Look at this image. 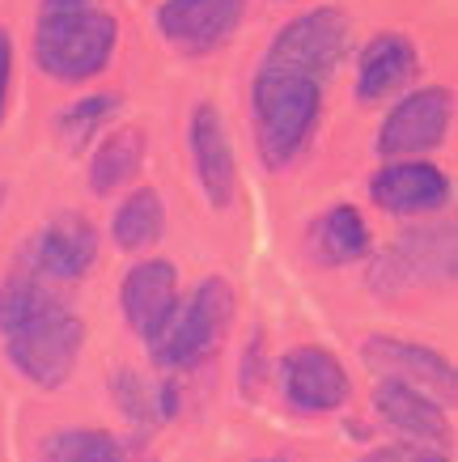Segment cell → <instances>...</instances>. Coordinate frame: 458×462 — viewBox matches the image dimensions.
<instances>
[{
    "label": "cell",
    "instance_id": "cell-26",
    "mask_svg": "<svg viewBox=\"0 0 458 462\" xmlns=\"http://www.w3.org/2000/svg\"><path fill=\"white\" fill-rule=\"evenodd\" d=\"M5 191H9V187H5V182H0V212H5Z\"/></svg>",
    "mask_w": 458,
    "mask_h": 462
},
{
    "label": "cell",
    "instance_id": "cell-1",
    "mask_svg": "<svg viewBox=\"0 0 458 462\" xmlns=\"http://www.w3.org/2000/svg\"><path fill=\"white\" fill-rule=\"evenodd\" d=\"M81 348V314H72L64 297L51 293V284L26 272L0 281V352L14 365V374H22L39 391H56L72 378Z\"/></svg>",
    "mask_w": 458,
    "mask_h": 462
},
{
    "label": "cell",
    "instance_id": "cell-13",
    "mask_svg": "<svg viewBox=\"0 0 458 462\" xmlns=\"http://www.w3.org/2000/svg\"><path fill=\"white\" fill-rule=\"evenodd\" d=\"M369 199L390 217H429L450 204V179L433 162H387L369 179Z\"/></svg>",
    "mask_w": 458,
    "mask_h": 462
},
{
    "label": "cell",
    "instance_id": "cell-19",
    "mask_svg": "<svg viewBox=\"0 0 458 462\" xmlns=\"http://www.w3.org/2000/svg\"><path fill=\"white\" fill-rule=\"evenodd\" d=\"M162 234H166V208H162V196L153 187H136L111 217V238L127 254L153 251L162 242Z\"/></svg>",
    "mask_w": 458,
    "mask_h": 462
},
{
    "label": "cell",
    "instance_id": "cell-10",
    "mask_svg": "<svg viewBox=\"0 0 458 462\" xmlns=\"http://www.w3.org/2000/svg\"><path fill=\"white\" fill-rule=\"evenodd\" d=\"M276 382L285 403L302 416H327L335 407H344L352 394L344 361L332 348H314V344L285 352L276 361Z\"/></svg>",
    "mask_w": 458,
    "mask_h": 462
},
{
    "label": "cell",
    "instance_id": "cell-6",
    "mask_svg": "<svg viewBox=\"0 0 458 462\" xmlns=\"http://www.w3.org/2000/svg\"><path fill=\"white\" fill-rule=\"evenodd\" d=\"M348 51H352V17L344 9H335V5H319V9L297 14L280 30L272 47H267L264 64L322 85L348 60Z\"/></svg>",
    "mask_w": 458,
    "mask_h": 462
},
{
    "label": "cell",
    "instance_id": "cell-12",
    "mask_svg": "<svg viewBox=\"0 0 458 462\" xmlns=\"http://www.w3.org/2000/svg\"><path fill=\"white\" fill-rule=\"evenodd\" d=\"M119 310H124V322L132 327V336L153 344L179 310V267L170 259L132 263L124 284H119Z\"/></svg>",
    "mask_w": 458,
    "mask_h": 462
},
{
    "label": "cell",
    "instance_id": "cell-15",
    "mask_svg": "<svg viewBox=\"0 0 458 462\" xmlns=\"http://www.w3.org/2000/svg\"><path fill=\"white\" fill-rule=\"evenodd\" d=\"M420 72V51L407 34H378L365 42L361 60H357V102L361 106H382L387 98H403L407 85Z\"/></svg>",
    "mask_w": 458,
    "mask_h": 462
},
{
    "label": "cell",
    "instance_id": "cell-24",
    "mask_svg": "<svg viewBox=\"0 0 458 462\" xmlns=\"http://www.w3.org/2000/svg\"><path fill=\"white\" fill-rule=\"evenodd\" d=\"M9 85H14V34L0 26V124L9 111Z\"/></svg>",
    "mask_w": 458,
    "mask_h": 462
},
{
    "label": "cell",
    "instance_id": "cell-9",
    "mask_svg": "<svg viewBox=\"0 0 458 462\" xmlns=\"http://www.w3.org/2000/svg\"><path fill=\"white\" fill-rule=\"evenodd\" d=\"M247 9L250 0H162L153 22L170 51L187 60H204L229 42Z\"/></svg>",
    "mask_w": 458,
    "mask_h": 462
},
{
    "label": "cell",
    "instance_id": "cell-16",
    "mask_svg": "<svg viewBox=\"0 0 458 462\" xmlns=\"http://www.w3.org/2000/svg\"><path fill=\"white\" fill-rule=\"evenodd\" d=\"M305 251L319 267H348L361 263L374 251V238H369V225H365L361 208L352 204H335L310 225L305 234Z\"/></svg>",
    "mask_w": 458,
    "mask_h": 462
},
{
    "label": "cell",
    "instance_id": "cell-2",
    "mask_svg": "<svg viewBox=\"0 0 458 462\" xmlns=\"http://www.w3.org/2000/svg\"><path fill=\"white\" fill-rule=\"evenodd\" d=\"M322 115V85L285 69H259L250 81V127L267 170H285L302 153Z\"/></svg>",
    "mask_w": 458,
    "mask_h": 462
},
{
    "label": "cell",
    "instance_id": "cell-21",
    "mask_svg": "<svg viewBox=\"0 0 458 462\" xmlns=\"http://www.w3.org/2000/svg\"><path fill=\"white\" fill-rule=\"evenodd\" d=\"M119 106H124V98L111 94V89H102V94H85V98L69 102V106L56 115L60 144H64L69 153H81L85 141H89L102 124H111V115L119 111Z\"/></svg>",
    "mask_w": 458,
    "mask_h": 462
},
{
    "label": "cell",
    "instance_id": "cell-4",
    "mask_svg": "<svg viewBox=\"0 0 458 462\" xmlns=\"http://www.w3.org/2000/svg\"><path fill=\"white\" fill-rule=\"evenodd\" d=\"M234 310H238L234 284L225 276H204L195 284V293L174 310L166 331L149 344L153 365H162V369H195V365H204L229 336Z\"/></svg>",
    "mask_w": 458,
    "mask_h": 462
},
{
    "label": "cell",
    "instance_id": "cell-23",
    "mask_svg": "<svg viewBox=\"0 0 458 462\" xmlns=\"http://www.w3.org/2000/svg\"><path fill=\"white\" fill-rule=\"evenodd\" d=\"M361 462H450V458L437 454V449H429V446H420V441H399V446L369 449Z\"/></svg>",
    "mask_w": 458,
    "mask_h": 462
},
{
    "label": "cell",
    "instance_id": "cell-7",
    "mask_svg": "<svg viewBox=\"0 0 458 462\" xmlns=\"http://www.w3.org/2000/svg\"><path fill=\"white\" fill-rule=\"evenodd\" d=\"M450 124H454V94L445 85L407 89L387 111L374 136V149L387 162H420L450 136Z\"/></svg>",
    "mask_w": 458,
    "mask_h": 462
},
{
    "label": "cell",
    "instance_id": "cell-20",
    "mask_svg": "<svg viewBox=\"0 0 458 462\" xmlns=\"http://www.w3.org/2000/svg\"><path fill=\"white\" fill-rule=\"evenodd\" d=\"M42 462H140L107 429H56L42 441Z\"/></svg>",
    "mask_w": 458,
    "mask_h": 462
},
{
    "label": "cell",
    "instance_id": "cell-3",
    "mask_svg": "<svg viewBox=\"0 0 458 462\" xmlns=\"http://www.w3.org/2000/svg\"><path fill=\"white\" fill-rule=\"evenodd\" d=\"M119 47V17L102 9L42 14L34 26V64L60 85H85L107 72Z\"/></svg>",
    "mask_w": 458,
    "mask_h": 462
},
{
    "label": "cell",
    "instance_id": "cell-8",
    "mask_svg": "<svg viewBox=\"0 0 458 462\" xmlns=\"http://www.w3.org/2000/svg\"><path fill=\"white\" fill-rule=\"evenodd\" d=\"M98 263V229L77 212H60L39 225L22 246V272L42 284H69Z\"/></svg>",
    "mask_w": 458,
    "mask_h": 462
},
{
    "label": "cell",
    "instance_id": "cell-14",
    "mask_svg": "<svg viewBox=\"0 0 458 462\" xmlns=\"http://www.w3.org/2000/svg\"><path fill=\"white\" fill-rule=\"evenodd\" d=\"M192 162L209 208H229L238 199V162L225 119L212 102H200L192 111Z\"/></svg>",
    "mask_w": 458,
    "mask_h": 462
},
{
    "label": "cell",
    "instance_id": "cell-17",
    "mask_svg": "<svg viewBox=\"0 0 458 462\" xmlns=\"http://www.w3.org/2000/svg\"><path fill=\"white\" fill-rule=\"evenodd\" d=\"M374 411L395 429V433H403L407 441H420V446H429V441H442L445 437V407L433 403L429 394L412 391V386H399V382L378 378Z\"/></svg>",
    "mask_w": 458,
    "mask_h": 462
},
{
    "label": "cell",
    "instance_id": "cell-18",
    "mask_svg": "<svg viewBox=\"0 0 458 462\" xmlns=\"http://www.w3.org/2000/svg\"><path fill=\"white\" fill-rule=\"evenodd\" d=\"M145 162V132L132 124L115 127L111 136H102V144L89 157V191L94 196H115L140 174Z\"/></svg>",
    "mask_w": 458,
    "mask_h": 462
},
{
    "label": "cell",
    "instance_id": "cell-11",
    "mask_svg": "<svg viewBox=\"0 0 458 462\" xmlns=\"http://www.w3.org/2000/svg\"><path fill=\"white\" fill-rule=\"evenodd\" d=\"M361 361L374 378L412 386V391L429 394L433 403L442 407L454 403V391H458L454 365L445 361L442 352L425 348V344H407V339H395V336H369L361 339Z\"/></svg>",
    "mask_w": 458,
    "mask_h": 462
},
{
    "label": "cell",
    "instance_id": "cell-25",
    "mask_svg": "<svg viewBox=\"0 0 458 462\" xmlns=\"http://www.w3.org/2000/svg\"><path fill=\"white\" fill-rule=\"evenodd\" d=\"M72 9H89V0H42V14H72Z\"/></svg>",
    "mask_w": 458,
    "mask_h": 462
},
{
    "label": "cell",
    "instance_id": "cell-27",
    "mask_svg": "<svg viewBox=\"0 0 458 462\" xmlns=\"http://www.w3.org/2000/svg\"><path fill=\"white\" fill-rule=\"evenodd\" d=\"M250 462H285V458H250Z\"/></svg>",
    "mask_w": 458,
    "mask_h": 462
},
{
    "label": "cell",
    "instance_id": "cell-22",
    "mask_svg": "<svg viewBox=\"0 0 458 462\" xmlns=\"http://www.w3.org/2000/svg\"><path fill=\"white\" fill-rule=\"evenodd\" d=\"M111 394L115 403H119V411H124L127 420H162V407H157V394H149V386H145V378H136L132 369H119L111 378Z\"/></svg>",
    "mask_w": 458,
    "mask_h": 462
},
{
    "label": "cell",
    "instance_id": "cell-5",
    "mask_svg": "<svg viewBox=\"0 0 458 462\" xmlns=\"http://www.w3.org/2000/svg\"><path fill=\"white\" fill-rule=\"evenodd\" d=\"M365 281L374 293H407V289H445L454 284V225L429 221L403 229L399 238L369 259Z\"/></svg>",
    "mask_w": 458,
    "mask_h": 462
}]
</instances>
